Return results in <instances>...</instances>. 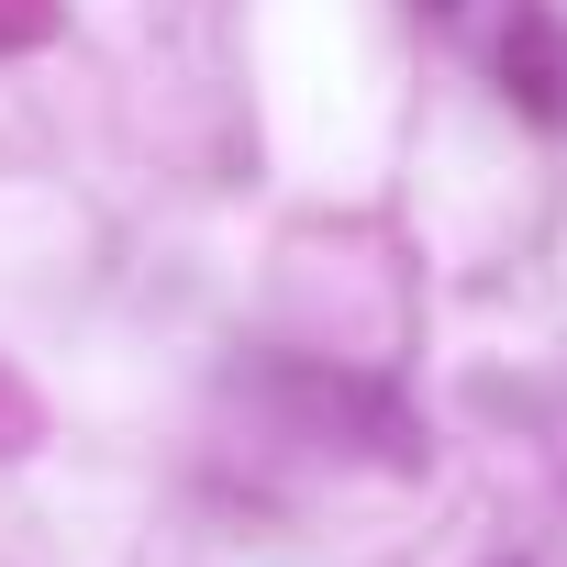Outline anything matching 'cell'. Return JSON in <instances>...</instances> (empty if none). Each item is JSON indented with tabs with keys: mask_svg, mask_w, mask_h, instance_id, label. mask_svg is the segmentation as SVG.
Wrapping results in <instances>:
<instances>
[{
	"mask_svg": "<svg viewBox=\"0 0 567 567\" xmlns=\"http://www.w3.org/2000/svg\"><path fill=\"white\" fill-rule=\"evenodd\" d=\"M501 79L523 90L534 123H567V45H556L545 12H512V34H501Z\"/></svg>",
	"mask_w": 567,
	"mask_h": 567,
	"instance_id": "cell-1",
	"label": "cell"
},
{
	"mask_svg": "<svg viewBox=\"0 0 567 567\" xmlns=\"http://www.w3.org/2000/svg\"><path fill=\"white\" fill-rule=\"evenodd\" d=\"M45 34H56V0H0V56H23Z\"/></svg>",
	"mask_w": 567,
	"mask_h": 567,
	"instance_id": "cell-2",
	"label": "cell"
},
{
	"mask_svg": "<svg viewBox=\"0 0 567 567\" xmlns=\"http://www.w3.org/2000/svg\"><path fill=\"white\" fill-rule=\"evenodd\" d=\"M23 434H34V401H23L12 379H0V456H23Z\"/></svg>",
	"mask_w": 567,
	"mask_h": 567,
	"instance_id": "cell-3",
	"label": "cell"
}]
</instances>
